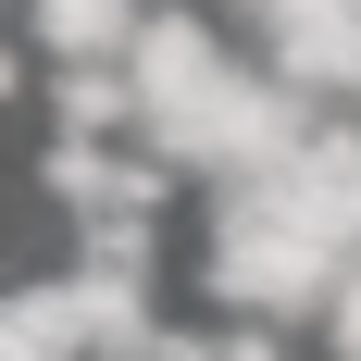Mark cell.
I'll return each mask as SVG.
<instances>
[{"mask_svg": "<svg viewBox=\"0 0 361 361\" xmlns=\"http://www.w3.org/2000/svg\"><path fill=\"white\" fill-rule=\"evenodd\" d=\"M324 287H349V250L312 212H287L274 187H237L212 224V299L224 312H312Z\"/></svg>", "mask_w": 361, "mask_h": 361, "instance_id": "6da1fadb", "label": "cell"}, {"mask_svg": "<svg viewBox=\"0 0 361 361\" xmlns=\"http://www.w3.org/2000/svg\"><path fill=\"white\" fill-rule=\"evenodd\" d=\"M224 50H212V25H187V13H162V25H137V50H125V87H137V125H175V112H200L224 87Z\"/></svg>", "mask_w": 361, "mask_h": 361, "instance_id": "7a4b0ae2", "label": "cell"}, {"mask_svg": "<svg viewBox=\"0 0 361 361\" xmlns=\"http://www.w3.org/2000/svg\"><path fill=\"white\" fill-rule=\"evenodd\" d=\"M37 50H63V63H112V50H137V13L125 0H25Z\"/></svg>", "mask_w": 361, "mask_h": 361, "instance_id": "3957f363", "label": "cell"}, {"mask_svg": "<svg viewBox=\"0 0 361 361\" xmlns=\"http://www.w3.org/2000/svg\"><path fill=\"white\" fill-rule=\"evenodd\" d=\"M50 112H63L75 137H112V125L137 112V87H125L112 63H63V87H50Z\"/></svg>", "mask_w": 361, "mask_h": 361, "instance_id": "277c9868", "label": "cell"}, {"mask_svg": "<svg viewBox=\"0 0 361 361\" xmlns=\"http://www.w3.org/2000/svg\"><path fill=\"white\" fill-rule=\"evenodd\" d=\"M336 361H361V274L336 287Z\"/></svg>", "mask_w": 361, "mask_h": 361, "instance_id": "5b68a950", "label": "cell"}, {"mask_svg": "<svg viewBox=\"0 0 361 361\" xmlns=\"http://www.w3.org/2000/svg\"><path fill=\"white\" fill-rule=\"evenodd\" d=\"M0 87H13V50H0Z\"/></svg>", "mask_w": 361, "mask_h": 361, "instance_id": "8992f818", "label": "cell"}]
</instances>
